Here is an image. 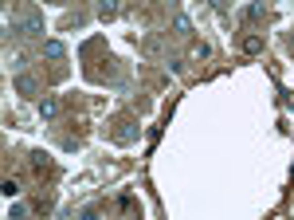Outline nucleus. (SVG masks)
<instances>
[{
    "instance_id": "nucleus-1",
    "label": "nucleus",
    "mask_w": 294,
    "mask_h": 220,
    "mask_svg": "<svg viewBox=\"0 0 294 220\" xmlns=\"http://www.w3.org/2000/svg\"><path fill=\"white\" fill-rule=\"evenodd\" d=\"M55 110H59L55 99H44V103H40V114H44V118H55Z\"/></svg>"
},
{
    "instance_id": "nucleus-2",
    "label": "nucleus",
    "mask_w": 294,
    "mask_h": 220,
    "mask_svg": "<svg viewBox=\"0 0 294 220\" xmlns=\"http://www.w3.org/2000/svg\"><path fill=\"white\" fill-rule=\"evenodd\" d=\"M44 52H48L51 59H63V44H59V40H51V44L44 48Z\"/></svg>"
},
{
    "instance_id": "nucleus-3",
    "label": "nucleus",
    "mask_w": 294,
    "mask_h": 220,
    "mask_svg": "<svg viewBox=\"0 0 294 220\" xmlns=\"http://www.w3.org/2000/svg\"><path fill=\"white\" fill-rule=\"evenodd\" d=\"M8 217H12V220H28V209H24V205H12Z\"/></svg>"
},
{
    "instance_id": "nucleus-4",
    "label": "nucleus",
    "mask_w": 294,
    "mask_h": 220,
    "mask_svg": "<svg viewBox=\"0 0 294 220\" xmlns=\"http://www.w3.org/2000/svg\"><path fill=\"white\" fill-rule=\"evenodd\" d=\"M4 197H8V201L20 197V185H16V181H4Z\"/></svg>"
},
{
    "instance_id": "nucleus-5",
    "label": "nucleus",
    "mask_w": 294,
    "mask_h": 220,
    "mask_svg": "<svg viewBox=\"0 0 294 220\" xmlns=\"http://www.w3.org/2000/svg\"><path fill=\"white\" fill-rule=\"evenodd\" d=\"M20 28H24V32H40V20H36V16H28V20L20 24Z\"/></svg>"
}]
</instances>
